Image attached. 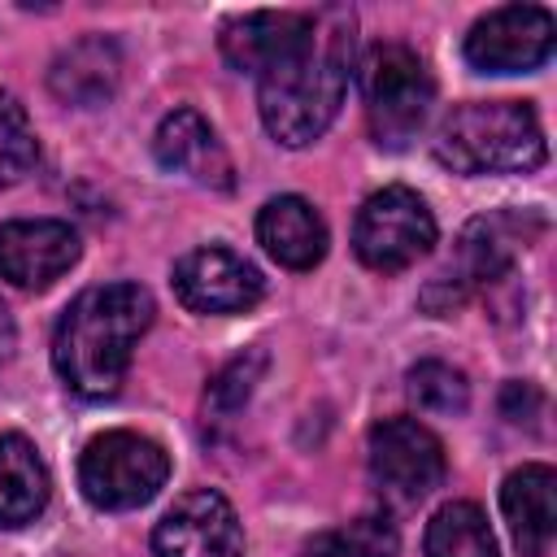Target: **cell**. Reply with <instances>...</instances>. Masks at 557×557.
Returning a JSON list of instances; mask_svg holds the SVG:
<instances>
[{
  "label": "cell",
  "mask_w": 557,
  "mask_h": 557,
  "mask_svg": "<svg viewBox=\"0 0 557 557\" xmlns=\"http://www.w3.org/2000/svg\"><path fill=\"white\" fill-rule=\"evenodd\" d=\"M348 61H352V13L322 9L313 13L309 35L270 70L257 74L261 122L283 148H305L335 122L348 91Z\"/></svg>",
  "instance_id": "obj_1"
},
{
  "label": "cell",
  "mask_w": 557,
  "mask_h": 557,
  "mask_svg": "<svg viewBox=\"0 0 557 557\" xmlns=\"http://www.w3.org/2000/svg\"><path fill=\"white\" fill-rule=\"evenodd\" d=\"M152 292L139 283H100L78 292L52 331V366L61 383L87 400L113 396L139 335L152 326Z\"/></svg>",
  "instance_id": "obj_2"
},
{
  "label": "cell",
  "mask_w": 557,
  "mask_h": 557,
  "mask_svg": "<svg viewBox=\"0 0 557 557\" xmlns=\"http://www.w3.org/2000/svg\"><path fill=\"white\" fill-rule=\"evenodd\" d=\"M548 157L540 117L522 100L457 104L435 131V161L453 174H527Z\"/></svg>",
  "instance_id": "obj_3"
},
{
  "label": "cell",
  "mask_w": 557,
  "mask_h": 557,
  "mask_svg": "<svg viewBox=\"0 0 557 557\" xmlns=\"http://www.w3.org/2000/svg\"><path fill=\"white\" fill-rule=\"evenodd\" d=\"M366 122L379 148H409L431 117L435 78L426 61L405 44H379L361 61Z\"/></svg>",
  "instance_id": "obj_4"
},
{
  "label": "cell",
  "mask_w": 557,
  "mask_h": 557,
  "mask_svg": "<svg viewBox=\"0 0 557 557\" xmlns=\"http://www.w3.org/2000/svg\"><path fill=\"white\" fill-rule=\"evenodd\" d=\"M170 479V453L139 431H104L78 457V487L96 509L122 513L148 505Z\"/></svg>",
  "instance_id": "obj_5"
},
{
  "label": "cell",
  "mask_w": 557,
  "mask_h": 557,
  "mask_svg": "<svg viewBox=\"0 0 557 557\" xmlns=\"http://www.w3.org/2000/svg\"><path fill=\"white\" fill-rule=\"evenodd\" d=\"M540 231H544V222L535 213H483V218H474L461 231L453 261L435 274V283L426 287L422 300L440 313L461 305L470 292L496 283L513 265L518 248H527L531 235H540Z\"/></svg>",
  "instance_id": "obj_6"
},
{
  "label": "cell",
  "mask_w": 557,
  "mask_h": 557,
  "mask_svg": "<svg viewBox=\"0 0 557 557\" xmlns=\"http://www.w3.org/2000/svg\"><path fill=\"white\" fill-rule=\"evenodd\" d=\"M435 248V213L413 187H383L366 196L352 222V252L379 274H396Z\"/></svg>",
  "instance_id": "obj_7"
},
{
  "label": "cell",
  "mask_w": 557,
  "mask_h": 557,
  "mask_svg": "<svg viewBox=\"0 0 557 557\" xmlns=\"http://www.w3.org/2000/svg\"><path fill=\"white\" fill-rule=\"evenodd\" d=\"M370 479L392 505H418L444 479V444L418 418H383L366 440Z\"/></svg>",
  "instance_id": "obj_8"
},
{
  "label": "cell",
  "mask_w": 557,
  "mask_h": 557,
  "mask_svg": "<svg viewBox=\"0 0 557 557\" xmlns=\"http://www.w3.org/2000/svg\"><path fill=\"white\" fill-rule=\"evenodd\" d=\"M557 22L544 4H500L466 35V61L479 74H527L553 57Z\"/></svg>",
  "instance_id": "obj_9"
},
{
  "label": "cell",
  "mask_w": 557,
  "mask_h": 557,
  "mask_svg": "<svg viewBox=\"0 0 557 557\" xmlns=\"http://www.w3.org/2000/svg\"><path fill=\"white\" fill-rule=\"evenodd\" d=\"M157 557H244V531L231 500L213 487L183 492L152 531Z\"/></svg>",
  "instance_id": "obj_10"
},
{
  "label": "cell",
  "mask_w": 557,
  "mask_h": 557,
  "mask_svg": "<svg viewBox=\"0 0 557 557\" xmlns=\"http://www.w3.org/2000/svg\"><path fill=\"white\" fill-rule=\"evenodd\" d=\"M261 292H265L261 270L244 252L222 244L191 248L174 265V296L191 313H244L261 300Z\"/></svg>",
  "instance_id": "obj_11"
},
{
  "label": "cell",
  "mask_w": 557,
  "mask_h": 557,
  "mask_svg": "<svg viewBox=\"0 0 557 557\" xmlns=\"http://www.w3.org/2000/svg\"><path fill=\"white\" fill-rule=\"evenodd\" d=\"M78 231L61 218H17L0 226V278L22 292L52 287L78 261Z\"/></svg>",
  "instance_id": "obj_12"
},
{
  "label": "cell",
  "mask_w": 557,
  "mask_h": 557,
  "mask_svg": "<svg viewBox=\"0 0 557 557\" xmlns=\"http://www.w3.org/2000/svg\"><path fill=\"white\" fill-rule=\"evenodd\" d=\"M152 152L170 174H183V178H191L200 187H213V191H231L235 187L231 152L222 148L218 131L196 109H174L170 117H161Z\"/></svg>",
  "instance_id": "obj_13"
},
{
  "label": "cell",
  "mask_w": 557,
  "mask_h": 557,
  "mask_svg": "<svg viewBox=\"0 0 557 557\" xmlns=\"http://www.w3.org/2000/svg\"><path fill=\"white\" fill-rule=\"evenodd\" d=\"M313 26V13L305 9H261V13H244L231 17L218 35L222 57L231 70L239 74H261L270 70L278 57H287Z\"/></svg>",
  "instance_id": "obj_14"
},
{
  "label": "cell",
  "mask_w": 557,
  "mask_h": 557,
  "mask_svg": "<svg viewBox=\"0 0 557 557\" xmlns=\"http://www.w3.org/2000/svg\"><path fill=\"white\" fill-rule=\"evenodd\" d=\"M557 474L544 461L518 466L500 483V513L522 557H544L557 535Z\"/></svg>",
  "instance_id": "obj_15"
},
{
  "label": "cell",
  "mask_w": 557,
  "mask_h": 557,
  "mask_svg": "<svg viewBox=\"0 0 557 557\" xmlns=\"http://www.w3.org/2000/svg\"><path fill=\"white\" fill-rule=\"evenodd\" d=\"M117 83H122V52L104 35L74 39L70 48L57 52V61L48 70L52 96L65 104H78V109H96V104L113 100Z\"/></svg>",
  "instance_id": "obj_16"
},
{
  "label": "cell",
  "mask_w": 557,
  "mask_h": 557,
  "mask_svg": "<svg viewBox=\"0 0 557 557\" xmlns=\"http://www.w3.org/2000/svg\"><path fill=\"white\" fill-rule=\"evenodd\" d=\"M257 244L287 270H313L326 257V222L305 196H274L257 213Z\"/></svg>",
  "instance_id": "obj_17"
},
{
  "label": "cell",
  "mask_w": 557,
  "mask_h": 557,
  "mask_svg": "<svg viewBox=\"0 0 557 557\" xmlns=\"http://www.w3.org/2000/svg\"><path fill=\"white\" fill-rule=\"evenodd\" d=\"M48 505V470L39 448L9 431L0 435V527H26Z\"/></svg>",
  "instance_id": "obj_18"
},
{
  "label": "cell",
  "mask_w": 557,
  "mask_h": 557,
  "mask_svg": "<svg viewBox=\"0 0 557 557\" xmlns=\"http://www.w3.org/2000/svg\"><path fill=\"white\" fill-rule=\"evenodd\" d=\"M426 557H496V535L474 500H448L426 522Z\"/></svg>",
  "instance_id": "obj_19"
},
{
  "label": "cell",
  "mask_w": 557,
  "mask_h": 557,
  "mask_svg": "<svg viewBox=\"0 0 557 557\" xmlns=\"http://www.w3.org/2000/svg\"><path fill=\"white\" fill-rule=\"evenodd\" d=\"M400 535L387 513H361L352 522H339L331 531H318L305 540L300 557H396Z\"/></svg>",
  "instance_id": "obj_20"
},
{
  "label": "cell",
  "mask_w": 557,
  "mask_h": 557,
  "mask_svg": "<svg viewBox=\"0 0 557 557\" xmlns=\"http://www.w3.org/2000/svg\"><path fill=\"white\" fill-rule=\"evenodd\" d=\"M405 392H409V400H413L422 413H444V418H453V413H461V409L470 405V383H466V374H461L457 366H448V361H418V366L405 374Z\"/></svg>",
  "instance_id": "obj_21"
},
{
  "label": "cell",
  "mask_w": 557,
  "mask_h": 557,
  "mask_svg": "<svg viewBox=\"0 0 557 557\" xmlns=\"http://www.w3.org/2000/svg\"><path fill=\"white\" fill-rule=\"evenodd\" d=\"M261 370H265V352H261V348H248V352H239L235 361H226V366L213 374L209 392H205V422H231V418L248 405V396H252Z\"/></svg>",
  "instance_id": "obj_22"
},
{
  "label": "cell",
  "mask_w": 557,
  "mask_h": 557,
  "mask_svg": "<svg viewBox=\"0 0 557 557\" xmlns=\"http://www.w3.org/2000/svg\"><path fill=\"white\" fill-rule=\"evenodd\" d=\"M39 161V144L30 131V117L17 96L0 91V187L26 178Z\"/></svg>",
  "instance_id": "obj_23"
},
{
  "label": "cell",
  "mask_w": 557,
  "mask_h": 557,
  "mask_svg": "<svg viewBox=\"0 0 557 557\" xmlns=\"http://www.w3.org/2000/svg\"><path fill=\"white\" fill-rule=\"evenodd\" d=\"M13 339H17V335H13V318H9V309L0 305V366H4L9 352H13Z\"/></svg>",
  "instance_id": "obj_24"
}]
</instances>
